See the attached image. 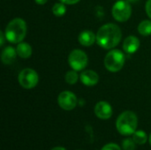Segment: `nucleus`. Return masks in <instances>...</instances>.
I'll use <instances>...</instances> for the list:
<instances>
[{
    "label": "nucleus",
    "mask_w": 151,
    "mask_h": 150,
    "mask_svg": "<svg viewBox=\"0 0 151 150\" xmlns=\"http://www.w3.org/2000/svg\"><path fill=\"white\" fill-rule=\"evenodd\" d=\"M122 32L119 27L113 23L103 25L96 33L97 44L105 50H112L121 41Z\"/></svg>",
    "instance_id": "f257e3e1"
},
{
    "label": "nucleus",
    "mask_w": 151,
    "mask_h": 150,
    "mask_svg": "<svg viewBox=\"0 0 151 150\" xmlns=\"http://www.w3.org/2000/svg\"><path fill=\"white\" fill-rule=\"evenodd\" d=\"M5 39L11 43H19L23 42L27 34V23L20 18L12 19L6 26L4 30Z\"/></svg>",
    "instance_id": "f03ea898"
},
{
    "label": "nucleus",
    "mask_w": 151,
    "mask_h": 150,
    "mask_svg": "<svg viewBox=\"0 0 151 150\" xmlns=\"http://www.w3.org/2000/svg\"><path fill=\"white\" fill-rule=\"evenodd\" d=\"M138 125V118L136 114L131 111L122 112L117 118L116 127L118 132L125 136L132 135L136 131Z\"/></svg>",
    "instance_id": "7ed1b4c3"
},
{
    "label": "nucleus",
    "mask_w": 151,
    "mask_h": 150,
    "mask_svg": "<svg viewBox=\"0 0 151 150\" xmlns=\"http://www.w3.org/2000/svg\"><path fill=\"white\" fill-rule=\"evenodd\" d=\"M125 62V54L121 50L116 49H112L111 50H110L106 54L104 61L105 68L111 72H118L119 71H120L123 68Z\"/></svg>",
    "instance_id": "20e7f679"
},
{
    "label": "nucleus",
    "mask_w": 151,
    "mask_h": 150,
    "mask_svg": "<svg viewBox=\"0 0 151 150\" xmlns=\"http://www.w3.org/2000/svg\"><path fill=\"white\" fill-rule=\"evenodd\" d=\"M112 17L119 22H126L129 19L132 14V7L127 0L117 1L111 9Z\"/></svg>",
    "instance_id": "39448f33"
},
{
    "label": "nucleus",
    "mask_w": 151,
    "mask_h": 150,
    "mask_svg": "<svg viewBox=\"0 0 151 150\" xmlns=\"http://www.w3.org/2000/svg\"><path fill=\"white\" fill-rule=\"evenodd\" d=\"M18 80L19 85L26 88L31 89L36 87L39 81V76L36 71L32 68H25L19 73Z\"/></svg>",
    "instance_id": "423d86ee"
},
{
    "label": "nucleus",
    "mask_w": 151,
    "mask_h": 150,
    "mask_svg": "<svg viewBox=\"0 0 151 150\" xmlns=\"http://www.w3.org/2000/svg\"><path fill=\"white\" fill-rule=\"evenodd\" d=\"M88 63V58L87 54L79 49H75L71 51L68 57V64L73 70L77 72L82 71L86 68Z\"/></svg>",
    "instance_id": "0eeeda50"
},
{
    "label": "nucleus",
    "mask_w": 151,
    "mask_h": 150,
    "mask_svg": "<svg viewBox=\"0 0 151 150\" xmlns=\"http://www.w3.org/2000/svg\"><path fill=\"white\" fill-rule=\"evenodd\" d=\"M58 103L61 109L65 111H72L76 107L78 103V99L73 92L66 90L61 92L58 95Z\"/></svg>",
    "instance_id": "6e6552de"
},
{
    "label": "nucleus",
    "mask_w": 151,
    "mask_h": 150,
    "mask_svg": "<svg viewBox=\"0 0 151 150\" xmlns=\"http://www.w3.org/2000/svg\"><path fill=\"white\" fill-rule=\"evenodd\" d=\"M95 114L100 119H109L112 116V108L107 102H98L95 106Z\"/></svg>",
    "instance_id": "1a4fd4ad"
},
{
    "label": "nucleus",
    "mask_w": 151,
    "mask_h": 150,
    "mask_svg": "<svg viewBox=\"0 0 151 150\" xmlns=\"http://www.w3.org/2000/svg\"><path fill=\"white\" fill-rule=\"evenodd\" d=\"M80 80L83 85L87 87H93L98 83L99 76L93 70H85L81 73Z\"/></svg>",
    "instance_id": "9d476101"
},
{
    "label": "nucleus",
    "mask_w": 151,
    "mask_h": 150,
    "mask_svg": "<svg viewBox=\"0 0 151 150\" xmlns=\"http://www.w3.org/2000/svg\"><path fill=\"white\" fill-rule=\"evenodd\" d=\"M140 45H141L140 40L136 36L129 35L125 39L123 42V50L127 54H134L139 50Z\"/></svg>",
    "instance_id": "9b49d317"
},
{
    "label": "nucleus",
    "mask_w": 151,
    "mask_h": 150,
    "mask_svg": "<svg viewBox=\"0 0 151 150\" xmlns=\"http://www.w3.org/2000/svg\"><path fill=\"white\" fill-rule=\"evenodd\" d=\"M78 41L81 45L89 47L92 46L95 43V42H96V34H95L90 30H83L82 32L80 33L78 36Z\"/></svg>",
    "instance_id": "f8f14e48"
},
{
    "label": "nucleus",
    "mask_w": 151,
    "mask_h": 150,
    "mask_svg": "<svg viewBox=\"0 0 151 150\" xmlns=\"http://www.w3.org/2000/svg\"><path fill=\"white\" fill-rule=\"evenodd\" d=\"M17 51L16 49H14L12 46L5 47L1 53V60L5 65H9L13 63V61L16 59L17 57Z\"/></svg>",
    "instance_id": "ddd939ff"
},
{
    "label": "nucleus",
    "mask_w": 151,
    "mask_h": 150,
    "mask_svg": "<svg viewBox=\"0 0 151 150\" xmlns=\"http://www.w3.org/2000/svg\"><path fill=\"white\" fill-rule=\"evenodd\" d=\"M16 51L19 57L27 59V58H29L32 55V47L27 42H20L19 43L17 44Z\"/></svg>",
    "instance_id": "4468645a"
},
{
    "label": "nucleus",
    "mask_w": 151,
    "mask_h": 150,
    "mask_svg": "<svg viewBox=\"0 0 151 150\" xmlns=\"http://www.w3.org/2000/svg\"><path fill=\"white\" fill-rule=\"evenodd\" d=\"M138 32L143 36H149L151 34V20H142L138 26Z\"/></svg>",
    "instance_id": "2eb2a0df"
},
{
    "label": "nucleus",
    "mask_w": 151,
    "mask_h": 150,
    "mask_svg": "<svg viewBox=\"0 0 151 150\" xmlns=\"http://www.w3.org/2000/svg\"><path fill=\"white\" fill-rule=\"evenodd\" d=\"M133 140L134 141V142L136 144H138V145H143L148 141V135L142 130L135 131L134 133V134H133Z\"/></svg>",
    "instance_id": "dca6fc26"
},
{
    "label": "nucleus",
    "mask_w": 151,
    "mask_h": 150,
    "mask_svg": "<svg viewBox=\"0 0 151 150\" xmlns=\"http://www.w3.org/2000/svg\"><path fill=\"white\" fill-rule=\"evenodd\" d=\"M52 12L56 17H62L66 12V7L65 4L62 2L56 3L52 6Z\"/></svg>",
    "instance_id": "f3484780"
},
{
    "label": "nucleus",
    "mask_w": 151,
    "mask_h": 150,
    "mask_svg": "<svg viewBox=\"0 0 151 150\" xmlns=\"http://www.w3.org/2000/svg\"><path fill=\"white\" fill-rule=\"evenodd\" d=\"M79 78H80V76L78 75V72L75 70H70V71H68L65 73V81L68 84H70V85L75 84L78 81Z\"/></svg>",
    "instance_id": "a211bd4d"
},
{
    "label": "nucleus",
    "mask_w": 151,
    "mask_h": 150,
    "mask_svg": "<svg viewBox=\"0 0 151 150\" xmlns=\"http://www.w3.org/2000/svg\"><path fill=\"white\" fill-rule=\"evenodd\" d=\"M135 144L133 139L127 138L122 141V148L124 150H135Z\"/></svg>",
    "instance_id": "6ab92c4d"
},
{
    "label": "nucleus",
    "mask_w": 151,
    "mask_h": 150,
    "mask_svg": "<svg viewBox=\"0 0 151 150\" xmlns=\"http://www.w3.org/2000/svg\"><path fill=\"white\" fill-rule=\"evenodd\" d=\"M101 150H121V149L116 143H109V144L104 145Z\"/></svg>",
    "instance_id": "aec40b11"
},
{
    "label": "nucleus",
    "mask_w": 151,
    "mask_h": 150,
    "mask_svg": "<svg viewBox=\"0 0 151 150\" xmlns=\"http://www.w3.org/2000/svg\"><path fill=\"white\" fill-rule=\"evenodd\" d=\"M145 10H146V13L149 16V18L151 19V0H148L146 2L145 4Z\"/></svg>",
    "instance_id": "412c9836"
},
{
    "label": "nucleus",
    "mask_w": 151,
    "mask_h": 150,
    "mask_svg": "<svg viewBox=\"0 0 151 150\" xmlns=\"http://www.w3.org/2000/svg\"><path fill=\"white\" fill-rule=\"evenodd\" d=\"M60 2L64 3L65 4H75L79 3L81 0H59Z\"/></svg>",
    "instance_id": "4be33fe9"
},
{
    "label": "nucleus",
    "mask_w": 151,
    "mask_h": 150,
    "mask_svg": "<svg viewBox=\"0 0 151 150\" xmlns=\"http://www.w3.org/2000/svg\"><path fill=\"white\" fill-rule=\"evenodd\" d=\"M4 38L5 37V34H4V32H0V46L2 47L4 44Z\"/></svg>",
    "instance_id": "5701e85b"
},
{
    "label": "nucleus",
    "mask_w": 151,
    "mask_h": 150,
    "mask_svg": "<svg viewBox=\"0 0 151 150\" xmlns=\"http://www.w3.org/2000/svg\"><path fill=\"white\" fill-rule=\"evenodd\" d=\"M35 2L38 4H44L48 2V0H35Z\"/></svg>",
    "instance_id": "b1692460"
},
{
    "label": "nucleus",
    "mask_w": 151,
    "mask_h": 150,
    "mask_svg": "<svg viewBox=\"0 0 151 150\" xmlns=\"http://www.w3.org/2000/svg\"><path fill=\"white\" fill-rule=\"evenodd\" d=\"M51 150H66L65 148H62V147H56L54 149H52Z\"/></svg>",
    "instance_id": "393cba45"
},
{
    "label": "nucleus",
    "mask_w": 151,
    "mask_h": 150,
    "mask_svg": "<svg viewBox=\"0 0 151 150\" xmlns=\"http://www.w3.org/2000/svg\"><path fill=\"white\" fill-rule=\"evenodd\" d=\"M127 2H129V3H136L137 1H139V0H127Z\"/></svg>",
    "instance_id": "a878e982"
},
{
    "label": "nucleus",
    "mask_w": 151,
    "mask_h": 150,
    "mask_svg": "<svg viewBox=\"0 0 151 150\" xmlns=\"http://www.w3.org/2000/svg\"><path fill=\"white\" fill-rule=\"evenodd\" d=\"M149 140H150V145H151V133H150V139H149Z\"/></svg>",
    "instance_id": "bb28decb"
}]
</instances>
